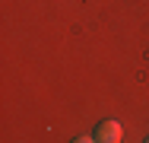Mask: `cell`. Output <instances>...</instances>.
<instances>
[{
  "label": "cell",
  "mask_w": 149,
  "mask_h": 143,
  "mask_svg": "<svg viewBox=\"0 0 149 143\" xmlns=\"http://www.w3.org/2000/svg\"><path fill=\"white\" fill-rule=\"evenodd\" d=\"M120 137H124L120 121H102V124L95 127V140L98 143H120Z\"/></svg>",
  "instance_id": "6da1fadb"
},
{
  "label": "cell",
  "mask_w": 149,
  "mask_h": 143,
  "mask_svg": "<svg viewBox=\"0 0 149 143\" xmlns=\"http://www.w3.org/2000/svg\"><path fill=\"white\" fill-rule=\"evenodd\" d=\"M143 143H149V137H146V140H143Z\"/></svg>",
  "instance_id": "3957f363"
},
{
  "label": "cell",
  "mask_w": 149,
  "mask_h": 143,
  "mask_svg": "<svg viewBox=\"0 0 149 143\" xmlns=\"http://www.w3.org/2000/svg\"><path fill=\"white\" fill-rule=\"evenodd\" d=\"M73 143H98V140H95V137H76Z\"/></svg>",
  "instance_id": "7a4b0ae2"
}]
</instances>
